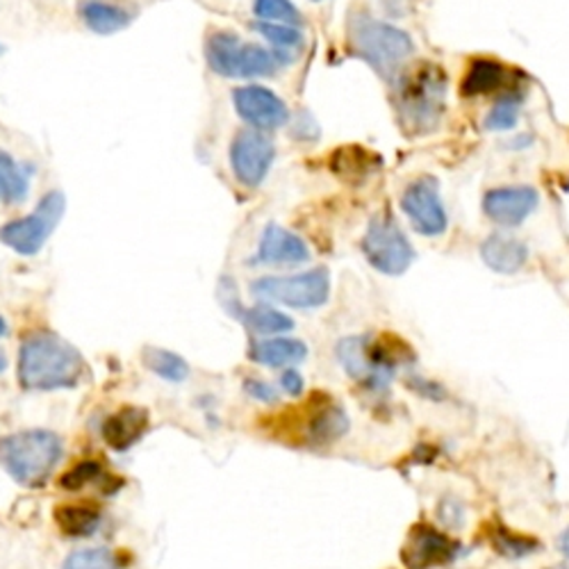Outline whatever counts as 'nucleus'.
I'll list each match as a JSON object with an SVG mask.
<instances>
[{
	"label": "nucleus",
	"instance_id": "1",
	"mask_svg": "<svg viewBox=\"0 0 569 569\" xmlns=\"http://www.w3.org/2000/svg\"><path fill=\"white\" fill-rule=\"evenodd\" d=\"M87 371L82 353L51 330L23 340L19 351V383L23 390H73Z\"/></svg>",
	"mask_w": 569,
	"mask_h": 569
},
{
	"label": "nucleus",
	"instance_id": "2",
	"mask_svg": "<svg viewBox=\"0 0 569 569\" xmlns=\"http://www.w3.org/2000/svg\"><path fill=\"white\" fill-rule=\"evenodd\" d=\"M347 39L351 53L367 62L386 82H395L415 53V43L408 32L392 23L378 21L367 12H351Z\"/></svg>",
	"mask_w": 569,
	"mask_h": 569
},
{
	"label": "nucleus",
	"instance_id": "3",
	"mask_svg": "<svg viewBox=\"0 0 569 569\" xmlns=\"http://www.w3.org/2000/svg\"><path fill=\"white\" fill-rule=\"evenodd\" d=\"M62 438L53 431L30 429L0 438V467L21 486H39L62 460Z\"/></svg>",
	"mask_w": 569,
	"mask_h": 569
},
{
	"label": "nucleus",
	"instance_id": "4",
	"mask_svg": "<svg viewBox=\"0 0 569 569\" xmlns=\"http://www.w3.org/2000/svg\"><path fill=\"white\" fill-rule=\"evenodd\" d=\"M206 62L221 78H267L280 67L273 51L260 43H244L240 37L219 30L206 41Z\"/></svg>",
	"mask_w": 569,
	"mask_h": 569
},
{
	"label": "nucleus",
	"instance_id": "5",
	"mask_svg": "<svg viewBox=\"0 0 569 569\" xmlns=\"http://www.w3.org/2000/svg\"><path fill=\"white\" fill-rule=\"evenodd\" d=\"M445 93L447 80L438 67L423 64L415 69L401 87L399 117L403 119V126L415 132L431 130L440 121Z\"/></svg>",
	"mask_w": 569,
	"mask_h": 569
},
{
	"label": "nucleus",
	"instance_id": "6",
	"mask_svg": "<svg viewBox=\"0 0 569 569\" xmlns=\"http://www.w3.org/2000/svg\"><path fill=\"white\" fill-rule=\"evenodd\" d=\"M251 295L262 303L315 310L330 299V273L323 267L295 276H264L251 284Z\"/></svg>",
	"mask_w": 569,
	"mask_h": 569
},
{
	"label": "nucleus",
	"instance_id": "7",
	"mask_svg": "<svg viewBox=\"0 0 569 569\" xmlns=\"http://www.w3.org/2000/svg\"><path fill=\"white\" fill-rule=\"evenodd\" d=\"M64 210H67L64 194L60 189H53V192L41 197L39 206L30 214L8 221L3 228H0V242L19 256L32 258L41 253L46 242L51 240V234L56 232V228L64 217Z\"/></svg>",
	"mask_w": 569,
	"mask_h": 569
},
{
	"label": "nucleus",
	"instance_id": "8",
	"mask_svg": "<svg viewBox=\"0 0 569 569\" xmlns=\"http://www.w3.org/2000/svg\"><path fill=\"white\" fill-rule=\"evenodd\" d=\"M338 360L362 388L383 392L392 383L401 356L392 353L386 342L376 345L371 338L351 336L338 345Z\"/></svg>",
	"mask_w": 569,
	"mask_h": 569
},
{
	"label": "nucleus",
	"instance_id": "9",
	"mask_svg": "<svg viewBox=\"0 0 569 569\" xmlns=\"http://www.w3.org/2000/svg\"><path fill=\"white\" fill-rule=\"evenodd\" d=\"M367 262L386 276H401L415 262V249L390 212H378L362 237Z\"/></svg>",
	"mask_w": 569,
	"mask_h": 569
},
{
	"label": "nucleus",
	"instance_id": "10",
	"mask_svg": "<svg viewBox=\"0 0 569 569\" xmlns=\"http://www.w3.org/2000/svg\"><path fill=\"white\" fill-rule=\"evenodd\" d=\"M401 210L412 228L426 237H440L449 228L447 208L440 197V184L433 176H419L401 194Z\"/></svg>",
	"mask_w": 569,
	"mask_h": 569
},
{
	"label": "nucleus",
	"instance_id": "11",
	"mask_svg": "<svg viewBox=\"0 0 569 569\" xmlns=\"http://www.w3.org/2000/svg\"><path fill=\"white\" fill-rule=\"evenodd\" d=\"M276 158V147L258 130H242L232 137L230 167L234 178L244 187L256 189L269 176Z\"/></svg>",
	"mask_w": 569,
	"mask_h": 569
},
{
	"label": "nucleus",
	"instance_id": "12",
	"mask_svg": "<svg viewBox=\"0 0 569 569\" xmlns=\"http://www.w3.org/2000/svg\"><path fill=\"white\" fill-rule=\"evenodd\" d=\"M460 545L431 525H415L401 547V562L408 569H433L451 562Z\"/></svg>",
	"mask_w": 569,
	"mask_h": 569
},
{
	"label": "nucleus",
	"instance_id": "13",
	"mask_svg": "<svg viewBox=\"0 0 569 569\" xmlns=\"http://www.w3.org/2000/svg\"><path fill=\"white\" fill-rule=\"evenodd\" d=\"M232 106L242 121L253 130H278L290 121V110L284 101L267 87L247 84L232 91Z\"/></svg>",
	"mask_w": 569,
	"mask_h": 569
},
{
	"label": "nucleus",
	"instance_id": "14",
	"mask_svg": "<svg viewBox=\"0 0 569 569\" xmlns=\"http://www.w3.org/2000/svg\"><path fill=\"white\" fill-rule=\"evenodd\" d=\"M540 206L538 189L531 184H506L490 189L483 199L486 217L501 228H517L525 223Z\"/></svg>",
	"mask_w": 569,
	"mask_h": 569
},
{
	"label": "nucleus",
	"instance_id": "15",
	"mask_svg": "<svg viewBox=\"0 0 569 569\" xmlns=\"http://www.w3.org/2000/svg\"><path fill=\"white\" fill-rule=\"evenodd\" d=\"M349 431V415L330 401L308 403L303 412V423L297 426V436L308 445H330L340 440Z\"/></svg>",
	"mask_w": 569,
	"mask_h": 569
},
{
	"label": "nucleus",
	"instance_id": "16",
	"mask_svg": "<svg viewBox=\"0 0 569 569\" xmlns=\"http://www.w3.org/2000/svg\"><path fill=\"white\" fill-rule=\"evenodd\" d=\"M310 260V249L292 230L282 228L278 223H269L260 237L258 253L253 256L251 264H267V267H295Z\"/></svg>",
	"mask_w": 569,
	"mask_h": 569
},
{
	"label": "nucleus",
	"instance_id": "17",
	"mask_svg": "<svg viewBox=\"0 0 569 569\" xmlns=\"http://www.w3.org/2000/svg\"><path fill=\"white\" fill-rule=\"evenodd\" d=\"M149 431V410L126 406L110 415L103 423V438L117 451H128Z\"/></svg>",
	"mask_w": 569,
	"mask_h": 569
},
{
	"label": "nucleus",
	"instance_id": "18",
	"mask_svg": "<svg viewBox=\"0 0 569 569\" xmlns=\"http://www.w3.org/2000/svg\"><path fill=\"white\" fill-rule=\"evenodd\" d=\"M481 260L492 271L503 273V276H512V273H517V271L527 267L529 247L521 240H517V237L495 232V234L486 237L483 244H481Z\"/></svg>",
	"mask_w": 569,
	"mask_h": 569
},
{
	"label": "nucleus",
	"instance_id": "19",
	"mask_svg": "<svg viewBox=\"0 0 569 569\" xmlns=\"http://www.w3.org/2000/svg\"><path fill=\"white\" fill-rule=\"evenodd\" d=\"M306 356H308V347L295 338H269V340L256 342L249 353V358L253 362L273 367V369H280V367L290 369V367L303 362Z\"/></svg>",
	"mask_w": 569,
	"mask_h": 569
},
{
	"label": "nucleus",
	"instance_id": "20",
	"mask_svg": "<svg viewBox=\"0 0 569 569\" xmlns=\"http://www.w3.org/2000/svg\"><path fill=\"white\" fill-rule=\"evenodd\" d=\"M80 17L91 32L103 37L117 34L132 23V17L123 8L106 3V0H87L80 8Z\"/></svg>",
	"mask_w": 569,
	"mask_h": 569
},
{
	"label": "nucleus",
	"instance_id": "21",
	"mask_svg": "<svg viewBox=\"0 0 569 569\" xmlns=\"http://www.w3.org/2000/svg\"><path fill=\"white\" fill-rule=\"evenodd\" d=\"M234 319H240L251 333L256 336H262V338H278L280 333H290V330L295 328V319L288 317L284 312L267 306V303H260L256 308H244L237 312Z\"/></svg>",
	"mask_w": 569,
	"mask_h": 569
},
{
	"label": "nucleus",
	"instance_id": "22",
	"mask_svg": "<svg viewBox=\"0 0 569 569\" xmlns=\"http://www.w3.org/2000/svg\"><path fill=\"white\" fill-rule=\"evenodd\" d=\"M58 529L69 538H89L101 527V512L82 503H62L53 512Z\"/></svg>",
	"mask_w": 569,
	"mask_h": 569
},
{
	"label": "nucleus",
	"instance_id": "23",
	"mask_svg": "<svg viewBox=\"0 0 569 569\" xmlns=\"http://www.w3.org/2000/svg\"><path fill=\"white\" fill-rule=\"evenodd\" d=\"M253 28L273 46V53L280 60V64H288L292 58H297L303 51L306 39L299 32V28L284 26V23H267V21H260Z\"/></svg>",
	"mask_w": 569,
	"mask_h": 569
},
{
	"label": "nucleus",
	"instance_id": "24",
	"mask_svg": "<svg viewBox=\"0 0 569 569\" xmlns=\"http://www.w3.org/2000/svg\"><path fill=\"white\" fill-rule=\"evenodd\" d=\"M506 82V69L497 60L481 58L471 62L465 80H462V93L465 97H483V93L497 91Z\"/></svg>",
	"mask_w": 569,
	"mask_h": 569
},
{
	"label": "nucleus",
	"instance_id": "25",
	"mask_svg": "<svg viewBox=\"0 0 569 569\" xmlns=\"http://www.w3.org/2000/svg\"><path fill=\"white\" fill-rule=\"evenodd\" d=\"M30 192V171H26L10 153L0 151V199L8 206L23 203Z\"/></svg>",
	"mask_w": 569,
	"mask_h": 569
},
{
	"label": "nucleus",
	"instance_id": "26",
	"mask_svg": "<svg viewBox=\"0 0 569 569\" xmlns=\"http://www.w3.org/2000/svg\"><path fill=\"white\" fill-rule=\"evenodd\" d=\"M141 362L149 371H153L156 376L164 378L169 383H182L187 381L189 376V365L182 356L167 351V349H156V347H147L144 353H141Z\"/></svg>",
	"mask_w": 569,
	"mask_h": 569
},
{
	"label": "nucleus",
	"instance_id": "27",
	"mask_svg": "<svg viewBox=\"0 0 569 569\" xmlns=\"http://www.w3.org/2000/svg\"><path fill=\"white\" fill-rule=\"evenodd\" d=\"M490 545L497 553L512 558V560L527 558V556L540 551V542L536 538L510 531L508 527L499 525V521H495V525L490 527Z\"/></svg>",
	"mask_w": 569,
	"mask_h": 569
},
{
	"label": "nucleus",
	"instance_id": "28",
	"mask_svg": "<svg viewBox=\"0 0 569 569\" xmlns=\"http://www.w3.org/2000/svg\"><path fill=\"white\" fill-rule=\"evenodd\" d=\"M253 12L267 23H284L292 28L303 26V14L292 0H253Z\"/></svg>",
	"mask_w": 569,
	"mask_h": 569
},
{
	"label": "nucleus",
	"instance_id": "29",
	"mask_svg": "<svg viewBox=\"0 0 569 569\" xmlns=\"http://www.w3.org/2000/svg\"><path fill=\"white\" fill-rule=\"evenodd\" d=\"M519 106H521L519 93H506V97L488 112L486 128L495 132L512 130L519 121Z\"/></svg>",
	"mask_w": 569,
	"mask_h": 569
},
{
	"label": "nucleus",
	"instance_id": "30",
	"mask_svg": "<svg viewBox=\"0 0 569 569\" xmlns=\"http://www.w3.org/2000/svg\"><path fill=\"white\" fill-rule=\"evenodd\" d=\"M117 560L110 549H80L64 560L62 569H114Z\"/></svg>",
	"mask_w": 569,
	"mask_h": 569
},
{
	"label": "nucleus",
	"instance_id": "31",
	"mask_svg": "<svg viewBox=\"0 0 569 569\" xmlns=\"http://www.w3.org/2000/svg\"><path fill=\"white\" fill-rule=\"evenodd\" d=\"M101 477H103V467L97 460H84V462H78L71 471H67L60 483L64 490H82L84 486L99 481Z\"/></svg>",
	"mask_w": 569,
	"mask_h": 569
},
{
	"label": "nucleus",
	"instance_id": "32",
	"mask_svg": "<svg viewBox=\"0 0 569 569\" xmlns=\"http://www.w3.org/2000/svg\"><path fill=\"white\" fill-rule=\"evenodd\" d=\"M244 390L256 401H262V403H276L278 401L276 388L267 381H260V378H249V381H244Z\"/></svg>",
	"mask_w": 569,
	"mask_h": 569
},
{
	"label": "nucleus",
	"instance_id": "33",
	"mask_svg": "<svg viewBox=\"0 0 569 569\" xmlns=\"http://www.w3.org/2000/svg\"><path fill=\"white\" fill-rule=\"evenodd\" d=\"M280 388H282V392H284V395H290V397H301V395L306 392V381H303L301 371H299V369H295V367L284 369V371H282V376H280Z\"/></svg>",
	"mask_w": 569,
	"mask_h": 569
},
{
	"label": "nucleus",
	"instance_id": "34",
	"mask_svg": "<svg viewBox=\"0 0 569 569\" xmlns=\"http://www.w3.org/2000/svg\"><path fill=\"white\" fill-rule=\"evenodd\" d=\"M560 551L569 558V527L562 531V536H560Z\"/></svg>",
	"mask_w": 569,
	"mask_h": 569
},
{
	"label": "nucleus",
	"instance_id": "35",
	"mask_svg": "<svg viewBox=\"0 0 569 569\" xmlns=\"http://www.w3.org/2000/svg\"><path fill=\"white\" fill-rule=\"evenodd\" d=\"M3 336H8V321L0 317V338H3Z\"/></svg>",
	"mask_w": 569,
	"mask_h": 569
},
{
	"label": "nucleus",
	"instance_id": "36",
	"mask_svg": "<svg viewBox=\"0 0 569 569\" xmlns=\"http://www.w3.org/2000/svg\"><path fill=\"white\" fill-rule=\"evenodd\" d=\"M8 369V356L0 351V371H6Z\"/></svg>",
	"mask_w": 569,
	"mask_h": 569
},
{
	"label": "nucleus",
	"instance_id": "37",
	"mask_svg": "<svg viewBox=\"0 0 569 569\" xmlns=\"http://www.w3.org/2000/svg\"><path fill=\"white\" fill-rule=\"evenodd\" d=\"M551 569H569V567H565V565H558V567H551Z\"/></svg>",
	"mask_w": 569,
	"mask_h": 569
},
{
	"label": "nucleus",
	"instance_id": "38",
	"mask_svg": "<svg viewBox=\"0 0 569 569\" xmlns=\"http://www.w3.org/2000/svg\"><path fill=\"white\" fill-rule=\"evenodd\" d=\"M0 53H3V46H0Z\"/></svg>",
	"mask_w": 569,
	"mask_h": 569
},
{
	"label": "nucleus",
	"instance_id": "39",
	"mask_svg": "<svg viewBox=\"0 0 569 569\" xmlns=\"http://www.w3.org/2000/svg\"><path fill=\"white\" fill-rule=\"evenodd\" d=\"M312 3H319V0H312Z\"/></svg>",
	"mask_w": 569,
	"mask_h": 569
}]
</instances>
